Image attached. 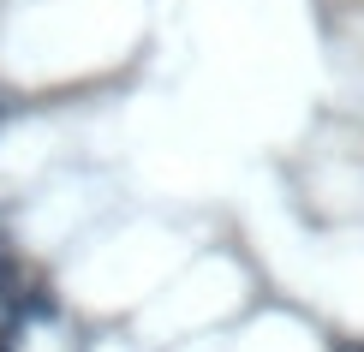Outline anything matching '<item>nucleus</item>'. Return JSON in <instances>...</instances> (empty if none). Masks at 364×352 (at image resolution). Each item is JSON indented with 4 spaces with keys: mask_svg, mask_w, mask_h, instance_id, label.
I'll return each instance as SVG.
<instances>
[]
</instances>
